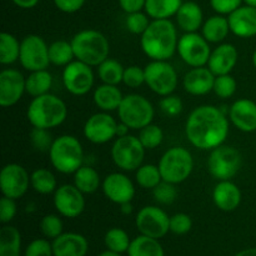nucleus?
<instances>
[{
  "instance_id": "obj_43",
  "label": "nucleus",
  "mask_w": 256,
  "mask_h": 256,
  "mask_svg": "<svg viewBox=\"0 0 256 256\" xmlns=\"http://www.w3.org/2000/svg\"><path fill=\"white\" fill-rule=\"evenodd\" d=\"M40 230L46 239H56L62 234V222L58 215H45L40 222Z\"/></svg>"
},
{
  "instance_id": "obj_31",
  "label": "nucleus",
  "mask_w": 256,
  "mask_h": 256,
  "mask_svg": "<svg viewBox=\"0 0 256 256\" xmlns=\"http://www.w3.org/2000/svg\"><path fill=\"white\" fill-rule=\"evenodd\" d=\"M22 235L14 226L4 225L0 229V256H20Z\"/></svg>"
},
{
  "instance_id": "obj_36",
  "label": "nucleus",
  "mask_w": 256,
  "mask_h": 256,
  "mask_svg": "<svg viewBox=\"0 0 256 256\" xmlns=\"http://www.w3.org/2000/svg\"><path fill=\"white\" fill-rule=\"evenodd\" d=\"M19 40L10 32L0 34V62L2 65H10L18 62L20 58Z\"/></svg>"
},
{
  "instance_id": "obj_18",
  "label": "nucleus",
  "mask_w": 256,
  "mask_h": 256,
  "mask_svg": "<svg viewBox=\"0 0 256 256\" xmlns=\"http://www.w3.org/2000/svg\"><path fill=\"white\" fill-rule=\"evenodd\" d=\"M25 79L19 70L4 69L0 72V105L10 108L18 104L25 90Z\"/></svg>"
},
{
  "instance_id": "obj_13",
  "label": "nucleus",
  "mask_w": 256,
  "mask_h": 256,
  "mask_svg": "<svg viewBox=\"0 0 256 256\" xmlns=\"http://www.w3.org/2000/svg\"><path fill=\"white\" fill-rule=\"evenodd\" d=\"M135 225L142 235L162 239L170 232V218L162 208L144 206L136 214Z\"/></svg>"
},
{
  "instance_id": "obj_54",
  "label": "nucleus",
  "mask_w": 256,
  "mask_h": 256,
  "mask_svg": "<svg viewBox=\"0 0 256 256\" xmlns=\"http://www.w3.org/2000/svg\"><path fill=\"white\" fill-rule=\"evenodd\" d=\"M12 2L22 9H32L39 4L40 0H12Z\"/></svg>"
},
{
  "instance_id": "obj_2",
  "label": "nucleus",
  "mask_w": 256,
  "mask_h": 256,
  "mask_svg": "<svg viewBox=\"0 0 256 256\" xmlns=\"http://www.w3.org/2000/svg\"><path fill=\"white\" fill-rule=\"evenodd\" d=\"M178 32L170 19L152 20L140 38L144 54L152 60H169L178 52Z\"/></svg>"
},
{
  "instance_id": "obj_35",
  "label": "nucleus",
  "mask_w": 256,
  "mask_h": 256,
  "mask_svg": "<svg viewBox=\"0 0 256 256\" xmlns=\"http://www.w3.org/2000/svg\"><path fill=\"white\" fill-rule=\"evenodd\" d=\"M50 64L55 66H66L74 62L75 55L72 42L66 40H56L49 45Z\"/></svg>"
},
{
  "instance_id": "obj_51",
  "label": "nucleus",
  "mask_w": 256,
  "mask_h": 256,
  "mask_svg": "<svg viewBox=\"0 0 256 256\" xmlns=\"http://www.w3.org/2000/svg\"><path fill=\"white\" fill-rule=\"evenodd\" d=\"M16 215V204L14 199L2 196L0 200V222L2 224H8L12 222Z\"/></svg>"
},
{
  "instance_id": "obj_37",
  "label": "nucleus",
  "mask_w": 256,
  "mask_h": 256,
  "mask_svg": "<svg viewBox=\"0 0 256 256\" xmlns=\"http://www.w3.org/2000/svg\"><path fill=\"white\" fill-rule=\"evenodd\" d=\"M124 70L125 68L118 60L108 58L98 66V75L102 84L119 85L124 79Z\"/></svg>"
},
{
  "instance_id": "obj_20",
  "label": "nucleus",
  "mask_w": 256,
  "mask_h": 256,
  "mask_svg": "<svg viewBox=\"0 0 256 256\" xmlns=\"http://www.w3.org/2000/svg\"><path fill=\"white\" fill-rule=\"evenodd\" d=\"M239 58L238 49L230 42H220L219 46L212 52L208 62V68L215 76L230 74L235 68Z\"/></svg>"
},
{
  "instance_id": "obj_53",
  "label": "nucleus",
  "mask_w": 256,
  "mask_h": 256,
  "mask_svg": "<svg viewBox=\"0 0 256 256\" xmlns=\"http://www.w3.org/2000/svg\"><path fill=\"white\" fill-rule=\"evenodd\" d=\"M146 0H119V5L126 14L142 12L145 8Z\"/></svg>"
},
{
  "instance_id": "obj_58",
  "label": "nucleus",
  "mask_w": 256,
  "mask_h": 256,
  "mask_svg": "<svg viewBox=\"0 0 256 256\" xmlns=\"http://www.w3.org/2000/svg\"><path fill=\"white\" fill-rule=\"evenodd\" d=\"M98 256H122V254H118V252H110V250H106V252H102V254H99Z\"/></svg>"
},
{
  "instance_id": "obj_50",
  "label": "nucleus",
  "mask_w": 256,
  "mask_h": 256,
  "mask_svg": "<svg viewBox=\"0 0 256 256\" xmlns=\"http://www.w3.org/2000/svg\"><path fill=\"white\" fill-rule=\"evenodd\" d=\"M244 0H210V5L220 15H230L242 6Z\"/></svg>"
},
{
  "instance_id": "obj_26",
  "label": "nucleus",
  "mask_w": 256,
  "mask_h": 256,
  "mask_svg": "<svg viewBox=\"0 0 256 256\" xmlns=\"http://www.w3.org/2000/svg\"><path fill=\"white\" fill-rule=\"evenodd\" d=\"M175 16L179 28L185 32H196L204 24L202 10L195 2H182Z\"/></svg>"
},
{
  "instance_id": "obj_17",
  "label": "nucleus",
  "mask_w": 256,
  "mask_h": 256,
  "mask_svg": "<svg viewBox=\"0 0 256 256\" xmlns=\"http://www.w3.org/2000/svg\"><path fill=\"white\" fill-rule=\"evenodd\" d=\"M116 120L106 112H96L86 120L84 136L92 144H105L116 138Z\"/></svg>"
},
{
  "instance_id": "obj_3",
  "label": "nucleus",
  "mask_w": 256,
  "mask_h": 256,
  "mask_svg": "<svg viewBox=\"0 0 256 256\" xmlns=\"http://www.w3.org/2000/svg\"><path fill=\"white\" fill-rule=\"evenodd\" d=\"M68 116L66 104L54 94L34 98L26 110V118L32 128L52 129L65 122Z\"/></svg>"
},
{
  "instance_id": "obj_32",
  "label": "nucleus",
  "mask_w": 256,
  "mask_h": 256,
  "mask_svg": "<svg viewBox=\"0 0 256 256\" xmlns=\"http://www.w3.org/2000/svg\"><path fill=\"white\" fill-rule=\"evenodd\" d=\"M52 76L48 70H38L32 72L25 79V90L32 98L42 96L48 94L52 88Z\"/></svg>"
},
{
  "instance_id": "obj_1",
  "label": "nucleus",
  "mask_w": 256,
  "mask_h": 256,
  "mask_svg": "<svg viewBox=\"0 0 256 256\" xmlns=\"http://www.w3.org/2000/svg\"><path fill=\"white\" fill-rule=\"evenodd\" d=\"M188 142L200 150H212L224 144L229 134V120L222 110L202 105L192 110L185 122Z\"/></svg>"
},
{
  "instance_id": "obj_9",
  "label": "nucleus",
  "mask_w": 256,
  "mask_h": 256,
  "mask_svg": "<svg viewBox=\"0 0 256 256\" xmlns=\"http://www.w3.org/2000/svg\"><path fill=\"white\" fill-rule=\"evenodd\" d=\"M242 168V154L238 149L228 145H220L210 152L208 170L214 179L232 180Z\"/></svg>"
},
{
  "instance_id": "obj_21",
  "label": "nucleus",
  "mask_w": 256,
  "mask_h": 256,
  "mask_svg": "<svg viewBox=\"0 0 256 256\" xmlns=\"http://www.w3.org/2000/svg\"><path fill=\"white\" fill-rule=\"evenodd\" d=\"M232 124L238 130L252 132L256 130V102L250 99H239L229 109Z\"/></svg>"
},
{
  "instance_id": "obj_10",
  "label": "nucleus",
  "mask_w": 256,
  "mask_h": 256,
  "mask_svg": "<svg viewBox=\"0 0 256 256\" xmlns=\"http://www.w3.org/2000/svg\"><path fill=\"white\" fill-rule=\"evenodd\" d=\"M145 84L160 96L172 95L178 86V72L168 60H152L145 66Z\"/></svg>"
},
{
  "instance_id": "obj_34",
  "label": "nucleus",
  "mask_w": 256,
  "mask_h": 256,
  "mask_svg": "<svg viewBox=\"0 0 256 256\" xmlns=\"http://www.w3.org/2000/svg\"><path fill=\"white\" fill-rule=\"evenodd\" d=\"M30 185L32 189L42 195H49L55 192L58 189V182L55 175L50 172L49 169H40L34 170L30 175Z\"/></svg>"
},
{
  "instance_id": "obj_56",
  "label": "nucleus",
  "mask_w": 256,
  "mask_h": 256,
  "mask_svg": "<svg viewBox=\"0 0 256 256\" xmlns=\"http://www.w3.org/2000/svg\"><path fill=\"white\" fill-rule=\"evenodd\" d=\"M120 212H122L124 215H130V214H132V202H124V204L120 205Z\"/></svg>"
},
{
  "instance_id": "obj_25",
  "label": "nucleus",
  "mask_w": 256,
  "mask_h": 256,
  "mask_svg": "<svg viewBox=\"0 0 256 256\" xmlns=\"http://www.w3.org/2000/svg\"><path fill=\"white\" fill-rule=\"evenodd\" d=\"M52 244L54 256H85L89 249L88 240L78 232H62Z\"/></svg>"
},
{
  "instance_id": "obj_38",
  "label": "nucleus",
  "mask_w": 256,
  "mask_h": 256,
  "mask_svg": "<svg viewBox=\"0 0 256 256\" xmlns=\"http://www.w3.org/2000/svg\"><path fill=\"white\" fill-rule=\"evenodd\" d=\"M104 242L108 250L122 254V252H128L132 240L125 230L120 229V228H112V229L108 230L105 234Z\"/></svg>"
},
{
  "instance_id": "obj_15",
  "label": "nucleus",
  "mask_w": 256,
  "mask_h": 256,
  "mask_svg": "<svg viewBox=\"0 0 256 256\" xmlns=\"http://www.w3.org/2000/svg\"><path fill=\"white\" fill-rule=\"evenodd\" d=\"M30 185V175L16 162L6 164L0 172V189L2 196L18 200L25 195Z\"/></svg>"
},
{
  "instance_id": "obj_12",
  "label": "nucleus",
  "mask_w": 256,
  "mask_h": 256,
  "mask_svg": "<svg viewBox=\"0 0 256 256\" xmlns=\"http://www.w3.org/2000/svg\"><path fill=\"white\" fill-rule=\"evenodd\" d=\"M210 42L198 32H185L178 42V52L185 64L192 68L208 65L210 54Z\"/></svg>"
},
{
  "instance_id": "obj_14",
  "label": "nucleus",
  "mask_w": 256,
  "mask_h": 256,
  "mask_svg": "<svg viewBox=\"0 0 256 256\" xmlns=\"http://www.w3.org/2000/svg\"><path fill=\"white\" fill-rule=\"evenodd\" d=\"M94 72L85 62L74 60L62 70V84L70 94L82 96L88 94L94 85Z\"/></svg>"
},
{
  "instance_id": "obj_6",
  "label": "nucleus",
  "mask_w": 256,
  "mask_h": 256,
  "mask_svg": "<svg viewBox=\"0 0 256 256\" xmlns=\"http://www.w3.org/2000/svg\"><path fill=\"white\" fill-rule=\"evenodd\" d=\"M158 166L164 182L175 185L182 184L192 175L194 170V159L189 150L174 146L164 152Z\"/></svg>"
},
{
  "instance_id": "obj_44",
  "label": "nucleus",
  "mask_w": 256,
  "mask_h": 256,
  "mask_svg": "<svg viewBox=\"0 0 256 256\" xmlns=\"http://www.w3.org/2000/svg\"><path fill=\"white\" fill-rule=\"evenodd\" d=\"M152 195H154L155 202L162 205H170L176 200L178 190L175 184L168 182L162 180L156 188L152 189Z\"/></svg>"
},
{
  "instance_id": "obj_24",
  "label": "nucleus",
  "mask_w": 256,
  "mask_h": 256,
  "mask_svg": "<svg viewBox=\"0 0 256 256\" xmlns=\"http://www.w3.org/2000/svg\"><path fill=\"white\" fill-rule=\"evenodd\" d=\"M212 200L222 212H234L242 204V192L232 180H222L212 190Z\"/></svg>"
},
{
  "instance_id": "obj_55",
  "label": "nucleus",
  "mask_w": 256,
  "mask_h": 256,
  "mask_svg": "<svg viewBox=\"0 0 256 256\" xmlns=\"http://www.w3.org/2000/svg\"><path fill=\"white\" fill-rule=\"evenodd\" d=\"M129 130L130 128L128 125H125L124 122H120L118 124V129H116V138H122V136H126L129 135Z\"/></svg>"
},
{
  "instance_id": "obj_45",
  "label": "nucleus",
  "mask_w": 256,
  "mask_h": 256,
  "mask_svg": "<svg viewBox=\"0 0 256 256\" xmlns=\"http://www.w3.org/2000/svg\"><path fill=\"white\" fill-rule=\"evenodd\" d=\"M32 146L39 152H49L52 148L54 139L48 129H39V128H32V134H30Z\"/></svg>"
},
{
  "instance_id": "obj_5",
  "label": "nucleus",
  "mask_w": 256,
  "mask_h": 256,
  "mask_svg": "<svg viewBox=\"0 0 256 256\" xmlns=\"http://www.w3.org/2000/svg\"><path fill=\"white\" fill-rule=\"evenodd\" d=\"M50 162L62 174H74L84 162V150L79 140L72 135H62L54 139L49 150Z\"/></svg>"
},
{
  "instance_id": "obj_16",
  "label": "nucleus",
  "mask_w": 256,
  "mask_h": 256,
  "mask_svg": "<svg viewBox=\"0 0 256 256\" xmlns=\"http://www.w3.org/2000/svg\"><path fill=\"white\" fill-rule=\"evenodd\" d=\"M54 206L62 216L75 219L80 216L85 209L84 192L74 184H64L54 192Z\"/></svg>"
},
{
  "instance_id": "obj_46",
  "label": "nucleus",
  "mask_w": 256,
  "mask_h": 256,
  "mask_svg": "<svg viewBox=\"0 0 256 256\" xmlns=\"http://www.w3.org/2000/svg\"><path fill=\"white\" fill-rule=\"evenodd\" d=\"M192 220L185 212H178L170 218V232L175 235H185L192 230Z\"/></svg>"
},
{
  "instance_id": "obj_4",
  "label": "nucleus",
  "mask_w": 256,
  "mask_h": 256,
  "mask_svg": "<svg viewBox=\"0 0 256 256\" xmlns=\"http://www.w3.org/2000/svg\"><path fill=\"white\" fill-rule=\"evenodd\" d=\"M70 42L72 45L75 59L85 62L89 66H99L109 58V40L98 30H82L72 36Z\"/></svg>"
},
{
  "instance_id": "obj_7",
  "label": "nucleus",
  "mask_w": 256,
  "mask_h": 256,
  "mask_svg": "<svg viewBox=\"0 0 256 256\" xmlns=\"http://www.w3.org/2000/svg\"><path fill=\"white\" fill-rule=\"evenodd\" d=\"M120 122L132 130H140L154 120L155 110L152 102L140 94H129L122 98L118 109Z\"/></svg>"
},
{
  "instance_id": "obj_23",
  "label": "nucleus",
  "mask_w": 256,
  "mask_h": 256,
  "mask_svg": "<svg viewBox=\"0 0 256 256\" xmlns=\"http://www.w3.org/2000/svg\"><path fill=\"white\" fill-rule=\"evenodd\" d=\"M214 82L215 75L209 68H192L185 74L182 79V86L188 94L200 96V95H206L212 92Z\"/></svg>"
},
{
  "instance_id": "obj_22",
  "label": "nucleus",
  "mask_w": 256,
  "mask_h": 256,
  "mask_svg": "<svg viewBox=\"0 0 256 256\" xmlns=\"http://www.w3.org/2000/svg\"><path fill=\"white\" fill-rule=\"evenodd\" d=\"M230 32L239 38H252L256 35V8L250 5L238 8L228 15Z\"/></svg>"
},
{
  "instance_id": "obj_27",
  "label": "nucleus",
  "mask_w": 256,
  "mask_h": 256,
  "mask_svg": "<svg viewBox=\"0 0 256 256\" xmlns=\"http://www.w3.org/2000/svg\"><path fill=\"white\" fill-rule=\"evenodd\" d=\"M122 92L118 88V85L102 84L95 89L92 94L95 105L102 112H114L119 109L120 104L122 102Z\"/></svg>"
},
{
  "instance_id": "obj_60",
  "label": "nucleus",
  "mask_w": 256,
  "mask_h": 256,
  "mask_svg": "<svg viewBox=\"0 0 256 256\" xmlns=\"http://www.w3.org/2000/svg\"><path fill=\"white\" fill-rule=\"evenodd\" d=\"M252 64H254V66L256 69V50L254 52V54H252Z\"/></svg>"
},
{
  "instance_id": "obj_8",
  "label": "nucleus",
  "mask_w": 256,
  "mask_h": 256,
  "mask_svg": "<svg viewBox=\"0 0 256 256\" xmlns=\"http://www.w3.org/2000/svg\"><path fill=\"white\" fill-rule=\"evenodd\" d=\"M145 150L139 138L132 135L116 138L112 148V162L124 172H135L142 165Z\"/></svg>"
},
{
  "instance_id": "obj_41",
  "label": "nucleus",
  "mask_w": 256,
  "mask_h": 256,
  "mask_svg": "<svg viewBox=\"0 0 256 256\" xmlns=\"http://www.w3.org/2000/svg\"><path fill=\"white\" fill-rule=\"evenodd\" d=\"M236 88V80H235L230 74H225L215 76L212 92H214L215 95L219 96L220 99H229V98H232V95L235 94Z\"/></svg>"
},
{
  "instance_id": "obj_19",
  "label": "nucleus",
  "mask_w": 256,
  "mask_h": 256,
  "mask_svg": "<svg viewBox=\"0 0 256 256\" xmlns=\"http://www.w3.org/2000/svg\"><path fill=\"white\" fill-rule=\"evenodd\" d=\"M105 196L114 204L122 205L129 202L135 196V188L130 178L122 172H112L106 175L102 182Z\"/></svg>"
},
{
  "instance_id": "obj_30",
  "label": "nucleus",
  "mask_w": 256,
  "mask_h": 256,
  "mask_svg": "<svg viewBox=\"0 0 256 256\" xmlns=\"http://www.w3.org/2000/svg\"><path fill=\"white\" fill-rule=\"evenodd\" d=\"M129 256H165L164 249L159 242V239L145 236L140 234L139 236L132 240L128 249Z\"/></svg>"
},
{
  "instance_id": "obj_47",
  "label": "nucleus",
  "mask_w": 256,
  "mask_h": 256,
  "mask_svg": "<svg viewBox=\"0 0 256 256\" xmlns=\"http://www.w3.org/2000/svg\"><path fill=\"white\" fill-rule=\"evenodd\" d=\"M122 82L126 86L132 88V89L140 88L142 84H145V70L138 66V65H132V66L125 68Z\"/></svg>"
},
{
  "instance_id": "obj_49",
  "label": "nucleus",
  "mask_w": 256,
  "mask_h": 256,
  "mask_svg": "<svg viewBox=\"0 0 256 256\" xmlns=\"http://www.w3.org/2000/svg\"><path fill=\"white\" fill-rule=\"evenodd\" d=\"M25 256H54L52 244L46 239H35L25 250Z\"/></svg>"
},
{
  "instance_id": "obj_28",
  "label": "nucleus",
  "mask_w": 256,
  "mask_h": 256,
  "mask_svg": "<svg viewBox=\"0 0 256 256\" xmlns=\"http://www.w3.org/2000/svg\"><path fill=\"white\" fill-rule=\"evenodd\" d=\"M202 36L212 44L222 42L228 38L230 32V25L228 18L224 15H214L210 16L206 22L202 24Z\"/></svg>"
},
{
  "instance_id": "obj_52",
  "label": "nucleus",
  "mask_w": 256,
  "mask_h": 256,
  "mask_svg": "<svg viewBox=\"0 0 256 256\" xmlns=\"http://www.w3.org/2000/svg\"><path fill=\"white\" fill-rule=\"evenodd\" d=\"M54 4L60 12L72 14L76 12L84 6L85 0H54Z\"/></svg>"
},
{
  "instance_id": "obj_29",
  "label": "nucleus",
  "mask_w": 256,
  "mask_h": 256,
  "mask_svg": "<svg viewBox=\"0 0 256 256\" xmlns=\"http://www.w3.org/2000/svg\"><path fill=\"white\" fill-rule=\"evenodd\" d=\"M182 4V0H146L144 9L152 20H162L176 15Z\"/></svg>"
},
{
  "instance_id": "obj_48",
  "label": "nucleus",
  "mask_w": 256,
  "mask_h": 256,
  "mask_svg": "<svg viewBox=\"0 0 256 256\" xmlns=\"http://www.w3.org/2000/svg\"><path fill=\"white\" fill-rule=\"evenodd\" d=\"M159 106L165 115L175 118L182 112V102L176 95H166L159 102Z\"/></svg>"
},
{
  "instance_id": "obj_57",
  "label": "nucleus",
  "mask_w": 256,
  "mask_h": 256,
  "mask_svg": "<svg viewBox=\"0 0 256 256\" xmlns=\"http://www.w3.org/2000/svg\"><path fill=\"white\" fill-rule=\"evenodd\" d=\"M235 256H256V248H249V249L242 250Z\"/></svg>"
},
{
  "instance_id": "obj_42",
  "label": "nucleus",
  "mask_w": 256,
  "mask_h": 256,
  "mask_svg": "<svg viewBox=\"0 0 256 256\" xmlns=\"http://www.w3.org/2000/svg\"><path fill=\"white\" fill-rule=\"evenodd\" d=\"M149 15L146 12H130L128 14L126 20H125V25H126V29L129 30L132 34L134 35H140L142 36L146 29L150 25Z\"/></svg>"
},
{
  "instance_id": "obj_40",
  "label": "nucleus",
  "mask_w": 256,
  "mask_h": 256,
  "mask_svg": "<svg viewBox=\"0 0 256 256\" xmlns=\"http://www.w3.org/2000/svg\"><path fill=\"white\" fill-rule=\"evenodd\" d=\"M138 138L142 142V144L144 145L145 149L152 150L162 144V139H164V132H162V130L158 125L152 122V124L140 129V134Z\"/></svg>"
},
{
  "instance_id": "obj_59",
  "label": "nucleus",
  "mask_w": 256,
  "mask_h": 256,
  "mask_svg": "<svg viewBox=\"0 0 256 256\" xmlns=\"http://www.w3.org/2000/svg\"><path fill=\"white\" fill-rule=\"evenodd\" d=\"M244 2L246 5H250V6L256 8V0H244Z\"/></svg>"
},
{
  "instance_id": "obj_39",
  "label": "nucleus",
  "mask_w": 256,
  "mask_h": 256,
  "mask_svg": "<svg viewBox=\"0 0 256 256\" xmlns=\"http://www.w3.org/2000/svg\"><path fill=\"white\" fill-rule=\"evenodd\" d=\"M135 179H136L138 184L144 189H154L162 182L159 166L152 164L142 165L136 170Z\"/></svg>"
},
{
  "instance_id": "obj_11",
  "label": "nucleus",
  "mask_w": 256,
  "mask_h": 256,
  "mask_svg": "<svg viewBox=\"0 0 256 256\" xmlns=\"http://www.w3.org/2000/svg\"><path fill=\"white\" fill-rule=\"evenodd\" d=\"M19 62L28 72L46 70L50 64L49 45L40 35L30 34L22 40Z\"/></svg>"
},
{
  "instance_id": "obj_33",
  "label": "nucleus",
  "mask_w": 256,
  "mask_h": 256,
  "mask_svg": "<svg viewBox=\"0 0 256 256\" xmlns=\"http://www.w3.org/2000/svg\"><path fill=\"white\" fill-rule=\"evenodd\" d=\"M74 185L84 194H92L100 188V176L94 168L82 165L74 172Z\"/></svg>"
}]
</instances>
